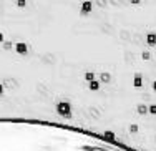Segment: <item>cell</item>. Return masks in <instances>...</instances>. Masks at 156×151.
<instances>
[{"label": "cell", "mask_w": 156, "mask_h": 151, "mask_svg": "<svg viewBox=\"0 0 156 151\" xmlns=\"http://www.w3.org/2000/svg\"><path fill=\"white\" fill-rule=\"evenodd\" d=\"M55 111L58 113L62 118H65V120H70V118L73 116L72 113V105H70V101H58L57 105H55Z\"/></svg>", "instance_id": "cell-1"}, {"label": "cell", "mask_w": 156, "mask_h": 151, "mask_svg": "<svg viewBox=\"0 0 156 151\" xmlns=\"http://www.w3.org/2000/svg\"><path fill=\"white\" fill-rule=\"evenodd\" d=\"M80 12L83 13V15H88V13H91V12H93V2H91V0H85V2H81Z\"/></svg>", "instance_id": "cell-2"}, {"label": "cell", "mask_w": 156, "mask_h": 151, "mask_svg": "<svg viewBox=\"0 0 156 151\" xmlns=\"http://www.w3.org/2000/svg\"><path fill=\"white\" fill-rule=\"evenodd\" d=\"M15 51L18 55H27L28 53V45L23 42H18V43H15Z\"/></svg>", "instance_id": "cell-3"}, {"label": "cell", "mask_w": 156, "mask_h": 151, "mask_svg": "<svg viewBox=\"0 0 156 151\" xmlns=\"http://www.w3.org/2000/svg\"><path fill=\"white\" fill-rule=\"evenodd\" d=\"M146 45L156 47V32H148L146 33Z\"/></svg>", "instance_id": "cell-4"}, {"label": "cell", "mask_w": 156, "mask_h": 151, "mask_svg": "<svg viewBox=\"0 0 156 151\" xmlns=\"http://www.w3.org/2000/svg\"><path fill=\"white\" fill-rule=\"evenodd\" d=\"M133 86H135V88H141V86H143V76H141V73H136V75L133 76Z\"/></svg>", "instance_id": "cell-5"}, {"label": "cell", "mask_w": 156, "mask_h": 151, "mask_svg": "<svg viewBox=\"0 0 156 151\" xmlns=\"http://www.w3.org/2000/svg\"><path fill=\"white\" fill-rule=\"evenodd\" d=\"M100 88H101V82H98V80H93V82L88 83V90L90 91H98Z\"/></svg>", "instance_id": "cell-6"}, {"label": "cell", "mask_w": 156, "mask_h": 151, "mask_svg": "<svg viewBox=\"0 0 156 151\" xmlns=\"http://www.w3.org/2000/svg\"><path fill=\"white\" fill-rule=\"evenodd\" d=\"M100 80H101V83H110L111 82V73L110 72H101L100 73Z\"/></svg>", "instance_id": "cell-7"}, {"label": "cell", "mask_w": 156, "mask_h": 151, "mask_svg": "<svg viewBox=\"0 0 156 151\" xmlns=\"http://www.w3.org/2000/svg\"><path fill=\"white\" fill-rule=\"evenodd\" d=\"M136 111H138L140 115H146V113H148V106L143 105V103H140V105L136 106Z\"/></svg>", "instance_id": "cell-8"}, {"label": "cell", "mask_w": 156, "mask_h": 151, "mask_svg": "<svg viewBox=\"0 0 156 151\" xmlns=\"http://www.w3.org/2000/svg\"><path fill=\"white\" fill-rule=\"evenodd\" d=\"M83 78L87 80L88 83H90V82H93V80H95V72H85Z\"/></svg>", "instance_id": "cell-9"}, {"label": "cell", "mask_w": 156, "mask_h": 151, "mask_svg": "<svg viewBox=\"0 0 156 151\" xmlns=\"http://www.w3.org/2000/svg\"><path fill=\"white\" fill-rule=\"evenodd\" d=\"M15 5L18 9H25L27 7V0H15Z\"/></svg>", "instance_id": "cell-10"}, {"label": "cell", "mask_w": 156, "mask_h": 151, "mask_svg": "<svg viewBox=\"0 0 156 151\" xmlns=\"http://www.w3.org/2000/svg\"><path fill=\"white\" fill-rule=\"evenodd\" d=\"M148 113H150V115H154V116H156V103H153V105L148 106Z\"/></svg>", "instance_id": "cell-11"}, {"label": "cell", "mask_w": 156, "mask_h": 151, "mask_svg": "<svg viewBox=\"0 0 156 151\" xmlns=\"http://www.w3.org/2000/svg\"><path fill=\"white\" fill-rule=\"evenodd\" d=\"M141 58H143V60H150L151 53H150V51H143V53H141Z\"/></svg>", "instance_id": "cell-12"}, {"label": "cell", "mask_w": 156, "mask_h": 151, "mask_svg": "<svg viewBox=\"0 0 156 151\" xmlns=\"http://www.w3.org/2000/svg\"><path fill=\"white\" fill-rule=\"evenodd\" d=\"M129 133H138V125H129Z\"/></svg>", "instance_id": "cell-13"}, {"label": "cell", "mask_w": 156, "mask_h": 151, "mask_svg": "<svg viewBox=\"0 0 156 151\" xmlns=\"http://www.w3.org/2000/svg\"><path fill=\"white\" fill-rule=\"evenodd\" d=\"M105 138L113 139V138H115V133H113V131H105Z\"/></svg>", "instance_id": "cell-14"}, {"label": "cell", "mask_w": 156, "mask_h": 151, "mask_svg": "<svg viewBox=\"0 0 156 151\" xmlns=\"http://www.w3.org/2000/svg\"><path fill=\"white\" fill-rule=\"evenodd\" d=\"M129 2H131L133 5H140V3H141V0H129Z\"/></svg>", "instance_id": "cell-15"}, {"label": "cell", "mask_w": 156, "mask_h": 151, "mask_svg": "<svg viewBox=\"0 0 156 151\" xmlns=\"http://www.w3.org/2000/svg\"><path fill=\"white\" fill-rule=\"evenodd\" d=\"M10 45H12V43H10V42H7L5 45H3V48H5V50H10Z\"/></svg>", "instance_id": "cell-16"}, {"label": "cell", "mask_w": 156, "mask_h": 151, "mask_svg": "<svg viewBox=\"0 0 156 151\" xmlns=\"http://www.w3.org/2000/svg\"><path fill=\"white\" fill-rule=\"evenodd\" d=\"M2 93H3V85L0 83V95H2Z\"/></svg>", "instance_id": "cell-17"}, {"label": "cell", "mask_w": 156, "mask_h": 151, "mask_svg": "<svg viewBox=\"0 0 156 151\" xmlns=\"http://www.w3.org/2000/svg\"><path fill=\"white\" fill-rule=\"evenodd\" d=\"M2 42H3V33L0 32V43H2Z\"/></svg>", "instance_id": "cell-18"}, {"label": "cell", "mask_w": 156, "mask_h": 151, "mask_svg": "<svg viewBox=\"0 0 156 151\" xmlns=\"http://www.w3.org/2000/svg\"><path fill=\"white\" fill-rule=\"evenodd\" d=\"M153 90L156 91V80H154V82H153Z\"/></svg>", "instance_id": "cell-19"}]
</instances>
